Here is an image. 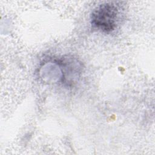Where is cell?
<instances>
[{"label":"cell","mask_w":155,"mask_h":155,"mask_svg":"<svg viewBox=\"0 0 155 155\" xmlns=\"http://www.w3.org/2000/svg\"><path fill=\"white\" fill-rule=\"evenodd\" d=\"M119 19V7L114 2H106L93 10L91 15V24L97 30L110 33L117 27Z\"/></svg>","instance_id":"cell-1"}]
</instances>
